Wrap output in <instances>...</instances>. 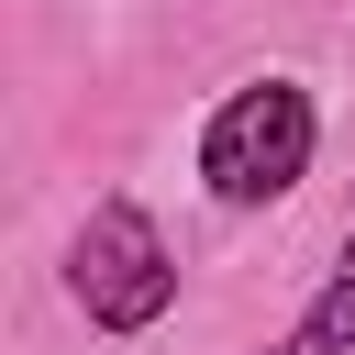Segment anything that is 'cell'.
I'll list each match as a JSON object with an SVG mask.
<instances>
[{
	"mask_svg": "<svg viewBox=\"0 0 355 355\" xmlns=\"http://www.w3.org/2000/svg\"><path fill=\"white\" fill-rule=\"evenodd\" d=\"M255 355H355V233H344V255H333V277L300 300V322L277 333V344H255Z\"/></svg>",
	"mask_w": 355,
	"mask_h": 355,
	"instance_id": "cell-3",
	"label": "cell"
},
{
	"mask_svg": "<svg viewBox=\"0 0 355 355\" xmlns=\"http://www.w3.org/2000/svg\"><path fill=\"white\" fill-rule=\"evenodd\" d=\"M67 300L89 311V333H155L178 311V255L144 200H89V222L67 233Z\"/></svg>",
	"mask_w": 355,
	"mask_h": 355,
	"instance_id": "cell-2",
	"label": "cell"
},
{
	"mask_svg": "<svg viewBox=\"0 0 355 355\" xmlns=\"http://www.w3.org/2000/svg\"><path fill=\"white\" fill-rule=\"evenodd\" d=\"M311 155H322V100H311V78H288V67L233 78V89L211 100V122H200V189H211L222 211H277V200L311 178Z\"/></svg>",
	"mask_w": 355,
	"mask_h": 355,
	"instance_id": "cell-1",
	"label": "cell"
}]
</instances>
